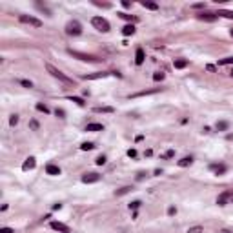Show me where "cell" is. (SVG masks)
Instances as JSON below:
<instances>
[{
  "label": "cell",
  "mask_w": 233,
  "mask_h": 233,
  "mask_svg": "<svg viewBox=\"0 0 233 233\" xmlns=\"http://www.w3.org/2000/svg\"><path fill=\"white\" fill-rule=\"evenodd\" d=\"M91 24L98 29V31H102V33H107V31L111 29L109 22H107L104 17H93V18H91Z\"/></svg>",
  "instance_id": "cell-1"
},
{
  "label": "cell",
  "mask_w": 233,
  "mask_h": 233,
  "mask_svg": "<svg viewBox=\"0 0 233 233\" xmlns=\"http://www.w3.org/2000/svg\"><path fill=\"white\" fill-rule=\"evenodd\" d=\"M46 69H47V71L51 73V75L55 77V78H58V80H62V82H66V84H73V80H71V78H69L67 75H64L60 69H57L55 66H51V64H46Z\"/></svg>",
  "instance_id": "cell-2"
},
{
  "label": "cell",
  "mask_w": 233,
  "mask_h": 233,
  "mask_svg": "<svg viewBox=\"0 0 233 233\" xmlns=\"http://www.w3.org/2000/svg\"><path fill=\"white\" fill-rule=\"evenodd\" d=\"M66 33L73 35V37H78V35L82 33V26L77 20H71V22H67V26H66Z\"/></svg>",
  "instance_id": "cell-3"
},
{
  "label": "cell",
  "mask_w": 233,
  "mask_h": 233,
  "mask_svg": "<svg viewBox=\"0 0 233 233\" xmlns=\"http://www.w3.org/2000/svg\"><path fill=\"white\" fill-rule=\"evenodd\" d=\"M67 53L71 57H75L78 58V60H84V62H97L98 58L97 57H93V55H86V53H78V51H73V49H67Z\"/></svg>",
  "instance_id": "cell-4"
},
{
  "label": "cell",
  "mask_w": 233,
  "mask_h": 233,
  "mask_svg": "<svg viewBox=\"0 0 233 233\" xmlns=\"http://www.w3.org/2000/svg\"><path fill=\"white\" fill-rule=\"evenodd\" d=\"M20 22L29 24V26H35V27H40V26H42V22L38 20V18L31 17V15H20Z\"/></svg>",
  "instance_id": "cell-5"
},
{
  "label": "cell",
  "mask_w": 233,
  "mask_h": 233,
  "mask_svg": "<svg viewBox=\"0 0 233 233\" xmlns=\"http://www.w3.org/2000/svg\"><path fill=\"white\" fill-rule=\"evenodd\" d=\"M98 180H100V175H98V173H86V175H82L84 184H93V182H98Z\"/></svg>",
  "instance_id": "cell-6"
},
{
  "label": "cell",
  "mask_w": 233,
  "mask_h": 233,
  "mask_svg": "<svg viewBox=\"0 0 233 233\" xmlns=\"http://www.w3.org/2000/svg\"><path fill=\"white\" fill-rule=\"evenodd\" d=\"M144 58H146L144 49H142V47H137V51H135V64H137V66H140V64L144 62Z\"/></svg>",
  "instance_id": "cell-7"
},
{
  "label": "cell",
  "mask_w": 233,
  "mask_h": 233,
  "mask_svg": "<svg viewBox=\"0 0 233 233\" xmlns=\"http://www.w3.org/2000/svg\"><path fill=\"white\" fill-rule=\"evenodd\" d=\"M35 166H37V160H35V157H29V158H26V162H24L22 170H24V171H29V170H35Z\"/></svg>",
  "instance_id": "cell-8"
},
{
  "label": "cell",
  "mask_w": 233,
  "mask_h": 233,
  "mask_svg": "<svg viewBox=\"0 0 233 233\" xmlns=\"http://www.w3.org/2000/svg\"><path fill=\"white\" fill-rule=\"evenodd\" d=\"M51 228H53V230H57V231H60V233H69V228L66 224H62V222H55V220H53L51 222Z\"/></svg>",
  "instance_id": "cell-9"
},
{
  "label": "cell",
  "mask_w": 233,
  "mask_h": 233,
  "mask_svg": "<svg viewBox=\"0 0 233 233\" xmlns=\"http://www.w3.org/2000/svg\"><path fill=\"white\" fill-rule=\"evenodd\" d=\"M46 173H47V175L57 177V175H60V168L55 166V164H47V166H46Z\"/></svg>",
  "instance_id": "cell-10"
},
{
  "label": "cell",
  "mask_w": 233,
  "mask_h": 233,
  "mask_svg": "<svg viewBox=\"0 0 233 233\" xmlns=\"http://www.w3.org/2000/svg\"><path fill=\"white\" fill-rule=\"evenodd\" d=\"M217 17H219V15H215V13H202V15H199V18L204 20V22H215Z\"/></svg>",
  "instance_id": "cell-11"
},
{
  "label": "cell",
  "mask_w": 233,
  "mask_h": 233,
  "mask_svg": "<svg viewBox=\"0 0 233 233\" xmlns=\"http://www.w3.org/2000/svg\"><path fill=\"white\" fill-rule=\"evenodd\" d=\"M230 197H231V193H230V191H224L222 195L217 197V204H219V206H226V202H228Z\"/></svg>",
  "instance_id": "cell-12"
},
{
  "label": "cell",
  "mask_w": 233,
  "mask_h": 233,
  "mask_svg": "<svg viewBox=\"0 0 233 233\" xmlns=\"http://www.w3.org/2000/svg\"><path fill=\"white\" fill-rule=\"evenodd\" d=\"M140 6L146 7V9H151V11H157V9H158V4L157 2H150V0H142Z\"/></svg>",
  "instance_id": "cell-13"
},
{
  "label": "cell",
  "mask_w": 233,
  "mask_h": 233,
  "mask_svg": "<svg viewBox=\"0 0 233 233\" xmlns=\"http://www.w3.org/2000/svg\"><path fill=\"white\" fill-rule=\"evenodd\" d=\"M109 73H104V71H100V73H91V75H84V78L86 80H97V78H104V77H107Z\"/></svg>",
  "instance_id": "cell-14"
},
{
  "label": "cell",
  "mask_w": 233,
  "mask_h": 233,
  "mask_svg": "<svg viewBox=\"0 0 233 233\" xmlns=\"http://www.w3.org/2000/svg\"><path fill=\"white\" fill-rule=\"evenodd\" d=\"M210 170H213L217 175H224V173H226V166L224 164H211Z\"/></svg>",
  "instance_id": "cell-15"
},
{
  "label": "cell",
  "mask_w": 233,
  "mask_h": 233,
  "mask_svg": "<svg viewBox=\"0 0 233 233\" xmlns=\"http://www.w3.org/2000/svg\"><path fill=\"white\" fill-rule=\"evenodd\" d=\"M86 131H104V126L98 122H93V124H87L86 126Z\"/></svg>",
  "instance_id": "cell-16"
},
{
  "label": "cell",
  "mask_w": 233,
  "mask_h": 233,
  "mask_svg": "<svg viewBox=\"0 0 233 233\" xmlns=\"http://www.w3.org/2000/svg\"><path fill=\"white\" fill-rule=\"evenodd\" d=\"M122 35H124V37L135 35V26H133V24H128V26H124V27H122Z\"/></svg>",
  "instance_id": "cell-17"
},
{
  "label": "cell",
  "mask_w": 233,
  "mask_h": 233,
  "mask_svg": "<svg viewBox=\"0 0 233 233\" xmlns=\"http://www.w3.org/2000/svg\"><path fill=\"white\" fill-rule=\"evenodd\" d=\"M173 66H175V69H184L188 66V60L186 58H177V60L173 62Z\"/></svg>",
  "instance_id": "cell-18"
},
{
  "label": "cell",
  "mask_w": 233,
  "mask_h": 233,
  "mask_svg": "<svg viewBox=\"0 0 233 233\" xmlns=\"http://www.w3.org/2000/svg\"><path fill=\"white\" fill-rule=\"evenodd\" d=\"M191 162H193V157H184V158H180V160H178V166H180V168H186V166H191Z\"/></svg>",
  "instance_id": "cell-19"
},
{
  "label": "cell",
  "mask_w": 233,
  "mask_h": 233,
  "mask_svg": "<svg viewBox=\"0 0 233 233\" xmlns=\"http://www.w3.org/2000/svg\"><path fill=\"white\" fill-rule=\"evenodd\" d=\"M93 111H95V113H113L115 109H113V107H109V106H102V107H95Z\"/></svg>",
  "instance_id": "cell-20"
},
{
  "label": "cell",
  "mask_w": 233,
  "mask_h": 233,
  "mask_svg": "<svg viewBox=\"0 0 233 233\" xmlns=\"http://www.w3.org/2000/svg\"><path fill=\"white\" fill-rule=\"evenodd\" d=\"M131 190H133L131 186H124V188H120V190H117V191H115V195H117V197H120V195H126V193H130Z\"/></svg>",
  "instance_id": "cell-21"
},
{
  "label": "cell",
  "mask_w": 233,
  "mask_h": 233,
  "mask_svg": "<svg viewBox=\"0 0 233 233\" xmlns=\"http://www.w3.org/2000/svg\"><path fill=\"white\" fill-rule=\"evenodd\" d=\"M217 15H219V17H224V18H231L233 20V11H228V9H222V11H219Z\"/></svg>",
  "instance_id": "cell-22"
},
{
  "label": "cell",
  "mask_w": 233,
  "mask_h": 233,
  "mask_svg": "<svg viewBox=\"0 0 233 233\" xmlns=\"http://www.w3.org/2000/svg\"><path fill=\"white\" fill-rule=\"evenodd\" d=\"M228 128H230V124H228L226 120H220V122H217V130H219V131H226Z\"/></svg>",
  "instance_id": "cell-23"
},
{
  "label": "cell",
  "mask_w": 233,
  "mask_h": 233,
  "mask_svg": "<svg viewBox=\"0 0 233 233\" xmlns=\"http://www.w3.org/2000/svg\"><path fill=\"white\" fill-rule=\"evenodd\" d=\"M93 148H95L93 142H84V144H80V150L82 151H89V150H93Z\"/></svg>",
  "instance_id": "cell-24"
},
{
  "label": "cell",
  "mask_w": 233,
  "mask_h": 233,
  "mask_svg": "<svg viewBox=\"0 0 233 233\" xmlns=\"http://www.w3.org/2000/svg\"><path fill=\"white\" fill-rule=\"evenodd\" d=\"M69 100H71V102H75V104H78V106H86L84 98H80V97H69Z\"/></svg>",
  "instance_id": "cell-25"
},
{
  "label": "cell",
  "mask_w": 233,
  "mask_h": 233,
  "mask_svg": "<svg viewBox=\"0 0 233 233\" xmlns=\"http://www.w3.org/2000/svg\"><path fill=\"white\" fill-rule=\"evenodd\" d=\"M18 82H20V86L27 87V89H31V87H33V82H31V80H26V78H20Z\"/></svg>",
  "instance_id": "cell-26"
},
{
  "label": "cell",
  "mask_w": 233,
  "mask_h": 233,
  "mask_svg": "<svg viewBox=\"0 0 233 233\" xmlns=\"http://www.w3.org/2000/svg\"><path fill=\"white\" fill-rule=\"evenodd\" d=\"M202 231H204V228H202V226H193V228L188 230V233H202Z\"/></svg>",
  "instance_id": "cell-27"
},
{
  "label": "cell",
  "mask_w": 233,
  "mask_h": 233,
  "mask_svg": "<svg viewBox=\"0 0 233 233\" xmlns=\"http://www.w3.org/2000/svg\"><path fill=\"white\" fill-rule=\"evenodd\" d=\"M37 109H38V111H42V113H46V115L49 113V107L46 106V104H37Z\"/></svg>",
  "instance_id": "cell-28"
},
{
  "label": "cell",
  "mask_w": 233,
  "mask_h": 233,
  "mask_svg": "<svg viewBox=\"0 0 233 233\" xmlns=\"http://www.w3.org/2000/svg\"><path fill=\"white\" fill-rule=\"evenodd\" d=\"M220 66H228V64H233V57H228V58H222V60H219Z\"/></svg>",
  "instance_id": "cell-29"
},
{
  "label": "cell",
  "mask_w": 233,
  "mask_h": 233,
  "mask_svg": "<svg viewBox=\"0 0 233 233\" xmlns=\"http://www.w3.org/2000/svg\"><path fill=\"white\" fill-rule=\"evenodd\" d=\"M95 162H97V164H98V166H104V164H106V157H104V155H98V157H97V160H95Z\"/></svg>",
  "instance_id": "cell-30"
},
{
  "label": "cell",
  "mask_w": 233,
  "mask_h": 233,
  "mask_svg": "<svg viewBox=\"0 0 233 233\" xmlns=\"http://www.w3.org/2000/svg\"><path fill=\"white\" fill-rule=\"evenodd\" d=\"M140 204H142L140 200H133L131 204H130V210H138V208H140Z\"/></svg>",
  "instance_id": "cell-31"
},
{
  "label": "cell",
  "mask_w": 233,
  "mask_h": 233,
  "mask_svg": "<svg viewBox=\"0 0 233 233\" xmlns=\"http://www.w3.org/2000/svg\"><path fill=\"white\" fill-rule=\"evenodd\" d=\"M118 17L124 18V20H137L135 17H131V15H126V13H118Z\"/></svg>",
  "instance_id": "cell-32"
},
{
  "label": "cell",
  "mask_w": 233,
  "mask_h": 233,
  "mask_svg": "<svg viewBox=\"0 0 233 233\" xmlns=\"http://www.w3.org/2000/svg\"><path fill=\"white\" fill-rule=\"evenodd\" d=\"M9 124H11V126H17V124H18V115H11V118H9Z\"/></svg>",
  "instance_id": "cell-33"
},
{
  "label": "cell",
  "mask_w": 233,
  "mask_h": 233,
  "mask_svg": "<svg viewBox=\"0 0 233 233\" xmlns=\"http://www.w3.org/2000/svg\"><path fill=\"white\" fill-rule=\"evenodd\" d=\"M153 80H164V73H155V75H153Z\"/></svg>",
  "instance_id": "cell-34"
},
{
  "label": "cell",
  "mask_w": 233,
  "mask_h": 233,
  "mask_svg": "<svg viewBox=\"0 0 233 233\" xmlns=\"http://www.w3.org/2000/svg\"><path fill=\"white\" fill-rule=\"evenodd\" d=\"M171 157H175V150H168L164 153V158H171Z\"/></svg>",
  "instance_id": "cell-35"
},
{
  "label": "cell",
  "mask_w": 233,
  "mask_h": 233,
  "mask_svg": "<svg viewBox=\"0 0 233 233\" xmlns=\"http://www.w3.org/2000/svg\"><path fill=\"white\" fill-rule=\"evenodd\" d=\"M175 213H177V208H175V206H170V208H168V215H170V217H173Z\"/></svg>",
  "instance_id": "cell-36"
},
{
  "label": "cell",
  "mask_w": 233,
  "mask_h": 233,
  "mask_svg": "<svg viewBox=\"0 0 233 233\" xmlns=\"http://www.w3.org/2000/svg\"><path fill=\"white\" fill-rule=\"evenodd\" d=\"M128 157H130V158H135V157H137V150H128Z\"/></svg>",
  "instance_id": "cell-37"
},
{
  "label": "cell",
  "mask_w": 233,
  "mask_h": 233,
  "mask_svg": "<svg viewBox=\"0 0 233 233\" xmlns=\"http://www.w3.org/2000/svg\"><path fill=\"white\" fill-rule=\"evenodd\" d=\"M55 113H57V117H60V118H64V117H66V111H64V109H57Z\"/></svg>",
  "instance_id": "cell-38"
},
{
  "label": "cell",
  "mask_w": 233,
  "mask_h": 233,
  "mask_svg": "<svg viewBox=\"0 0 233 233\" xmlns=\"http://www.w3.org/2000/svg\"><path fill=\"white\" fill-rule=\"evenodd\" d=\"M0 233H15L11 228H2V230H0Z\"/></svg>",
  "instance_id": "cell-39"
},
{
  "label": "cell",
  "mask_w": 233,
  "mask_h": 233,
  "mask_svg": "<svg viewBox=\"0 0 233 233\" xmlns=\"http://www.w3.org/2000/svg\"><path fill=\"white\" fill-rule=\"evenodd\" d=\"M31 128H33V130H38V122L37 120H31Z\"/></svg>",
  "instance_id": "cell-40"
},
{
  "label": "cell",
  "mask_w": 233,
  "mask_h": 233,
  "mask_svg": "<svg viewBox=\"0 0 233 233\" xmlns=\"http://www.w3.org/2000/svg\"><path fill=\"white\" fill-rule=\"evenodd\" d=\"M122 6H124V7H126V9H128V7H131V4H130V2H128V0H122Z\"/></svg>",
  "instance_id": "cell-41"
},
{
  "label": "cell",
  "mask_w": 233,
  "mask_h": 233,
  "mask_svg": "<svg viewBox=\"0 0 233 233\" xmlns=\"http://www.w3.org/2000/svg\"><path fill=\"white\" fill-rule=\"evenodd\" d=\"M206 69H208V71H215V66H211V64H210V66H206Z\"/></svg>",
  "instance_id": "cell-42"
},
{
  "label": "cell",
  "mask_w": 233,
  "mask_h": 233,
  "mask_svg": "<svg viewBox=\"0 0 233 233\" xmlns=\"http://www.w3.org/2000/svg\"><path fill=\"white\" fill-rule=\"evenodd\" d=\"M230 35H231V37H233V29H230Z\"/></svg>",
  "instance_id": "cell-43"
},
{
  "label": "cell",
  "mask_w": 233,
  "mask_h": 233,
  "mask_svg": "<svg viewBox=\"0 0 233 233\" xmlns=\"http://www.w3.org/2000/svg\"><path fill=\"white\" fill-rule=\"evenodd\" d=\"M231 75H233V69H231Z\"/></svg>",
  "instance_id": "cell-44"
}]
</instances>
